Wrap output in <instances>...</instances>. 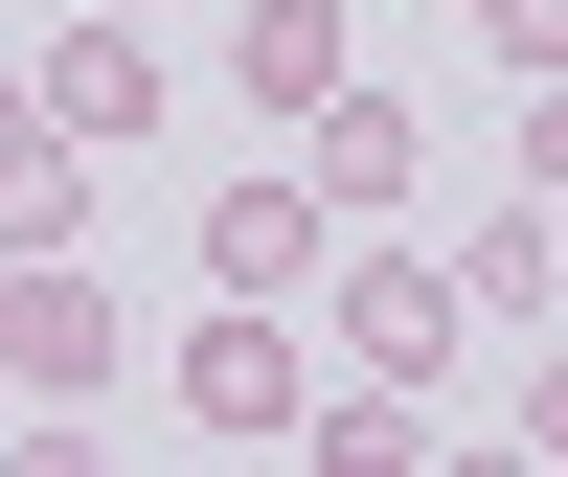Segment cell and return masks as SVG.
I'll return each instance as SVG.
<instances>
[{
    "label": "cell",
    "instance_id": "cell-1",
    "mask_svg": "<svg viewBox=\"0 0 568 477\" xmlns=\"http://www.w3.org/2000/svg\"><path fill=\"white\" fill-rule=\"evenodd\" d=\"M0 387H23V409H91V387H114V296H91L69 251H0Z\"/></svg>",
    "mask_w": 568,
    "mask_h": 477
},
{
    "label": "cell",
    "instance_id": "cell-2",
    "mask_svg": "<svg viewBox=\"0 0 568 477\" xmlns=\"http://www.w3.org/2000/svg\"><path fill=\"white\" fill-rule=\"evenodd\" d=\"M296 182H318V205H342V227H364V205H409V182H433V114L342 69V91H318V114H296Z\"/></svg>",
    "mask_w": 568,
    "mask_h": 477
},
{
    "label": "cell",
    "instance_id": "cell-3",
    "mask_svg": "<svg viewBox=\"0 0 568 477\" xmlns=\"http://www.w3.org/2000/svg\"><path fill=\"white\" fill-rule=\"evenodd\" d=\"M455 342H478V318H455L433 251H342V364H364V387H433Z\"/></svg>",
    "mask_w": 568,
    "mask_h": 477
},
{
    "label": "cell",
    "instance_id": "cell-4",
    "mask_svg": "<svg viewBox=\"0 0 568 477\" xmlns=\"http://www.w3.org/2000/svg\"><path fill=\"white\" fill-rule=\"evenodd\" d=\"M182 433H296V296H227L182 342Z\"/></svg>",
    "mask_w": 568,
    "mask_h": 477
},
{
    "label": "cell",
    "instance_id": "cell-5",
    "mask_svg": "<svg viewBox=\"0 0 568 477\" xmlns=\"http://www.w3.org/2000/svg\"><path fill=\"white\" fill-rule=\"evenodd\" d=\"M23 91H45V136H91V160H114V136H160V45H136V0H91Z\"/></svg>",
    "mask_w": 568,
    "mask_h": 477
},
{
    "label": "cell",
    "instance_id": "cell-6",
    "mask_svg": "<svg viewBox=\"0 0 568 477\" xmlns=\"http://www.w3.org/2000/svg\"><path fill=\"white\" fill-rule=\"evenodd\" d=\"M318 251H342L318 182H205V296H318Z\"/></svg>",
    "mask_w": 568,
    "mask_h": 477
},
{
    "label": "cell",
    "instance_id": "cell-7",
    "mask_svg": "<svg viewBox=\"0 0 568 477\" xmlns=\"http://www.w3.org/2000/svg\"><path fill=\"white\" fill-rule=\"evenodd\" d=\"M91 227V136H45V91L0 69V251H69Z\"/></svg>",
    "mask_w": 568,
    "mask_h": 477
},
{
    "label": "cell",
    "instance_id": "cell-8",
    "mask_svg": "<svg viewBox=\"0 0 568 477\" xmlns=\"http://www.w3.org/2000/svg\"><path fill=\"white\" fill-rule=\"evenodd\" d=\"M342 69H364V45H342V0H251V23H227V91H251L273 136H296V114H318Z\"/></svg>",
    "mask_w": 568,
    "mask_h": 477
},
{
    "label": "cell",
    "instance_id": "cell-9",
    "mask_svg": "<svg viewBox=\"0 0 568 477\" xmlns=\"http://www.w3.org/2000/svg\"><path fill=\"white\" fill-rule=\"evenodd\" d=\"M546 296H568V227H546V205H500V227H478V273H455V318H546Z\"/></svg>",
    "mask_w": 568,
    "mask_h": 477
},
{
    "label": "cell",
    "instance_id": "cell-10",
    "mask_svg": "<svg viewBox=\"0 0 568 477\" xmlns=\"http://www.w3.org/2000/svg\"><path fill=\"white\" fill-rule=\"evenodd\" d=\"M296 433L342 455V477H409V455H433V409H409V387H342V409H318V387H296Z\"/></svg>",
    "mask_w": 568,
    "mask_h": 477
},
{
    "label": "cell",
    "instance_id": "cell-11",
    "mask_svg": "<svg viewBox=\"0 0 568 477\" xmlns=\"http://www.w3.org/2000/svg\"><path fill=\"white\" fill-rule=\"evenodd\" d=\"M478 45H500V69L546 91V45H568V0H478Z\"/></svg>",
    "mask_w": 568,
    "mask_h": 477
}]
</instances>
